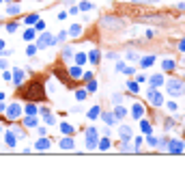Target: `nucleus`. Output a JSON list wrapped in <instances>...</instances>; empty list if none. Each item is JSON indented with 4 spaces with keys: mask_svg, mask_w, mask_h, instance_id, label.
Listing matches in <instances>:
<instances>
[{
    "mask_svg": "<svg viewBox=\"0 0 185 190\" xmlns=\"http://www.w3.org/2000/svg\"><path fill=\"white\" fill-rule=\"evenodd\" d=\"M166 91H168L172 97H179V95H185V82L179 78H170V80H166Z\"/></svg>",
    "mask_w": 185,
    "mask_h": 190,
    "instance_id": "nucleus-3",
    "label": "nucleus"
},
{
    "mask_svg": "<svg viewBox=\"0 0 185 190\" xmlns=\"http://www.w3.org/2000/svg\"><path fill=\"white\" fill-rule=\"evenodd\" d=\"M99 24H101V28H106V30H123L127 26V20L116 17V15H104Z\"/></svg>",
    "mask_w": 185,
    "mask_h": 190,
    "instance_id": "nucleus-2",
    "label": "nucleus"
},
{
    "mask_svg": "<svg viewBox=\"0 0 185 190\" xmlns=\"http://www.w3.org/2000/svg\"><path fill=\"white\" fill-rule=\"evenodd\" d=\"M22 97L28 99V102H43L45 99V86H43V80H30L28 84L24 86Z\"/></svg>",
    "mask_w": 185,
    "mask_h": 190,
    "instance_id": "nucleus-1",
    "label": "nucleus"
},
{
    "mask_svg": "<svg viewBox=\"0 0 185 190\" xmlns=\"http://www.w3.org/2000/svg\"><path fill=\"white\" fill-rule=\"evenodd\" d=\"M97 147H99L101 151L110 149V140H108V136H106V138H99V140H97Z\"/></svg>",
    "mask_w": 185,
    "mask_h": 190,
    "instance_id": "nucleus-23",
    "label": "nucleus"
},
{
    "mask_svg": "<svg viewBox=\"0 0 185 190\" xmlns=\"http://www.w3.org/2000/svg\"><path fill=\"white\" fill-rule=\"evenodd\" d=\"M86 91H88V93H95V91H97V82H95V80H88V86H86Z\"/></svg>",
    "mask_w": 185,
    "mask_h": 190,
    "instance_id": "nucleus-35",
    "label": "nucleus"
},
{
    "mask_svg": "<svg viewBox=\"0 0 185 190\" xmlns=\"http://www.w3.org/2000/svg\"><path fill=\"white\" fill-rule=\"evenodd\" d=\"M166 149H168L170 153H181L183 151V140H179V138H168Z\"/></svg>",
    "mask_w": 185,
    "mask_h": 190,
    "instance_id": "nucleus-6",
    "label": "nucleus"
},
{
    "mask_svg": "<svg viewBox=\"0 0 185 190\" xmlns=\"http://www.w3.org/2000/svg\"><path fill=\"white\" fill-rule=\"evenodd\" d=\"M41 112H43V119H45V123H48V125H54V123H56V119H54V115L48 110V108H41Z\"/></svg>",
    "mask_w": 185,
    "mask_h": 190,
    "instance_id": "nucleus-15",
    "label": "nucleus"
},
{
    "mask_svg": "<svg viewBox=\"0 0 185 190\" xmlns=\"http://www.w3.org/2000/svg\"><path fill=\"white\" fill-rule=\"evenodd\" d=\"M22 80H24V71H22V69H15V74H13V82H15V84H20Z\"/></svg>",
    "mask_w": 185,
    "mask_h": 190,
    "instance_id": "nucleus-29",
    "label": "nucleus"
},
{
    "mask_svg": "<svg viewBox=\"0 0 185 190\" xmlns=\"http://www.w3.org/2000/svg\"><path fill=\"white\" fill-rule=\"evenodd\" d=\"M164 106L168 108L170 112H177V108H179V106H177V102H174V99H172V102H168V104H164Z\"/></svg>",
    "mask_w": 185,
    "mask_h": 190,
    "instance_id": "nucleus-36",
    "label": "nucleus"
},
{
    "mask_svg": "<svg viewBox=\"0 0 185 190\" xmlns=\"http://www.w3.org/2000/svg\"><path fill=\"white\" fill-rule=\"evenodd\" d=\"M114 117H116V119H125V117H127V108L116 106V108H114Z\"/></svg>",
    "mask_w": 185,
    "mask_h": 190,
    "instance_id": "nucleus-21",
    "label": "nucleus"
},
{
    "mask_svg": "<svg viewBox=\"0 0 185 190\" xmlns=\"http://www.w3.org/2000/svg\"><path fill=\"white\" fill-rule=\"evenodd\" d=\"M99 112H101V108H99V106H93L90 110H88V119H97Z\"/></svg>",
    "mask_w": 185,
    "mask_h": 190,
    "instance_id": "nucleus-30",
    "label": "nucleus"
},
{
    "mask_svg": "<svg viewBox=\"0 0 185 190\" xmlns=\"http://www.w3.org/2000/svg\"><path fill=\"white\" fill-rule=\"evenodd\" d=\"M82 78H84L86 82H88V80H93V71H84V74H82Z\"/></svg>",
    "mask_w": 185,
    "mask_h": 190,
    "instance_id": "nucleus-48",
    "label": "nucleus"
},
{
    "mask_svg": "<svg viewBox=\"0 0 185 190\" xmlns=\"http://www.w3.org/2000/svg\"><path fill=\"white\" fill-rule=\"evenodd\" d=\"M80 11H93V9H95V4L93 2H88V0H84V2H80Z\"/></svg>",
    "mask_w": 185,
    "mask_h": 190,
    "instance_id": "nucleus-27",
    "label": "nucleus"
},
{
    "mask_svg": "<svg viewBox=\"0 0 185 190\" xmlns=\"http://www.w3.org/2000/svg\"><path fill=\"white\" fill-rule=\"evenodd\" d=\"M67 37H69V33H67V30L58 33V37H56V43H62V41H67Z\"/></svg>",
    "mask_w": 185,
    "mask_h": 190,
    "instance_id": "nucleus-34",
    "label": "nucleus"
},
{
    "mask_svg": "<svg viewBox=\"0 0 185 190\" xmlns=\"http://www.w3.org/2000/svg\"><path fill=\"white\" fill-rule=\"evenodd\" d=\"M26 112H28V115H37V106L35 104H28V106H26Z\"/></svg>",
    "mask_w": 185,
    "mask_h": 190,
    "instance_id": "nucleus-43",
    "label": "nucleus"
},
{
    "mask_svg": "<svg viewBox=\"0 0 185 190\" xmlns=\"http://www.w3.org/2000/svg\"><path fill=\"white\" fill-rule=\"evenodd\" d=\"M172 123H174L172 119H166V123H164V128H166V130H170V128H172Z\"/></svg>",
    "mask_w": 185,
    "mask_h": 190,
    "instance_id": "nucleus-51",
    "label": "nucleus"
},
{
    "mask_svg": "<svg viewBox=\"0 0 185 190\" xmlns=\"http://www.w3.org/2000/svg\"><path fill=\"white\" fill-rule=\"evenodd\" d=\"M7 13H9V15H17V13H22V7H20V4H9Z\"/></svg>",
    "mask_w": 185,
    "mask_h": 190,
    "instance_id": "nucleus-25",
    "label": "nucleus"
},
{
    "mask_svg": "<svg viewBox=\"0 0 185 190\" xmlns=\"http://www.w3.org/2000/svg\"><path fill=\"white\" fill-rule=\"evenodd\" d=\"M35 33H37L35 28H30V30H26V35H24V39H26V41H32V39H35Z\"/></svg>",
    "mask_w": 185,
    "mask_h": 190,
    "instance_id": "nucleus-39",
    "label": "nucleus"
},
{
    "mask_svg": "<svg viewBox=\"0 0 185 190\" xmlns=\"http://www.w3.org/2000/svg\"><path fill=\"white\" fill-rule=\"evenodd\" d=\"M99 58H101V52H99V50H90V52H88V61L93 63V65H97Z\"/></svg>",
    "mask_w": 185,
    "mask_h": 190,
    "instance_id": "nucleus-18",
    "label": "nucleus"
},
{
    "mask_svg": "<svg viewBox=\"0 0 185 190\" xmlns=\"http://www.w3.org/2000/svg\"><path fill=\"white\" fill-rule=\"evenodd\" d=\"M149 99H151V104L155 106V108H159V106H164V97H162V93L159 91H155V89H149Z\"/></svg>",
    "mask_w": 185,
    "mask_h": 190,
    "instance_id": "nucleus-7",
    "label": "nucleus"
},
{
    "mask_svg": "<svg viewBox=\"0 0 185 190\" xmlns=\"http://www.w3.org/2000/svg\"><path fill=\"white\" fill-rule=\"evenodd\" d=\"M60 130L65 134H69V136H73V125L71 123H60Z\"/></svg>",
    "mask_w": 185,
    "mask_h": 190,
    "instance_id": "nucleus-32",
    "label": "nucleus"
},
{
    "mask_svg": "<svg viewBox=\"0 0 185 190\" xmlns=\"http://www.w3.org/2000/svg\"><path fill=\"white\" fill-rule=\"evenodd\" d=\"M142 115H144V106H142V104H134V108H131V117H134V119H140Z\"/></svg>",
    "mask_w": 185,
    "mask_h": 190,
    "instance_id": "nucleus-13",
    "label": "nucleus"
},
{
    "mask_svg": "<svg viewBox=\"0 0 185 190\" xmlns=\"http://www.w3.org/2000/svg\"><path fill=\"white\" fill-rule=\"evenodd\" d=\"M7 30H9V33H15V30H17V24H9Z\"/></svg>",
    "mask_w": 185,
    "mask_h": 190,
    "instance_id": "nucleus-49",
    "label": "nucleus"
},
{
    "mask_svg": "<svg viewBox=\"0 0 185 190\" xmlns=\"http://www.w3.org/2000/svg\"><path fill=\"white\" fill-rule=\"evenodd\" d=\"M140 130H142L144 134H151L153 128H151V123H149V121H140Z\"/></svg>",
    "mask_w": 185,
    "mask_h": 190,
    "instance_id": "nucleus-33",
    "label": "nucleus"
},
{
    "mask_svg": "<svg viewBox=\"0 0 185 190\" xmlns=\"http://www.w3.org/2000/svg\"><path fill=\"white\" fill-rule=\"evenodd\" d=\"M127 89H129L131 93H140V84H138L136 80H129V82H127Z\"/></svg>",
    "mask_w": 185,
    "mask_h": 190,
    "instance_id": "nucleus-24",
    "label": "nucleus"
},
{
    "mask_svg": "<svg viewBox=\"0 0 185 190\" xmlns=\"http://www.w3.org/2000/svg\"><path fill=\"white\" fill-rule=\"evenodd\" d=\"M112 102H114V104H121V102H123V95H114Z\"/></svg>",
    "mask_w": 185,
    "mask_h": 190,
    "instance_id": "nucleus-50",
    "label": "nucleus"
},
{
    "mask_svg": "<svg viewBox=\"0 0 185 190\" xmlns=\"http://www.w3.org/2000/svg\"><path fill=\"white\" fill-rule=\"evenodd\" d=\"M2 48H4V43H2V41H0V50H2Z\"/></svg>",
    "mask_w": 185,
    "mask_h": 190,
    "instance_id": "nucleus-54",
    "label": "nucleus"
},
{
    "mask_svg": "<svg viewBox=\"0 0 185 190\" xmlns=\"http://www.w3.org/2000/svg\"><path fill=\"white\" fill-rule=\"evenodd\" d=\"M125 56H127V61H140V54L134 52V50H127V52H125Z\"/></svg>",
    "mask_w": 185,
    "mask_h": 190,
    "instance_id": "nucleus-28",
    "label": "nucleus"
},
{
    "mask_svg": "<svg viewBox=\"0 0 185 190\" xmlns=\"http://www.w3.org/2000/svg\"><path fill=\"white\" fill-rule=\"evenodd\" d=\"M177 9H181V11H185V2H179V4H177Z\"/></svg>",
    "mask_w": 185,
    "mask_h": 190,
    "instance_id": "nucleus-53",
    "label": "nucleus"
},
{
    "mask_svg": "<svg viewBox=\"0 0 185 190\" xmlns=\"http://www.w3.org/2000/svg\"><path fill=\"white\" fill-rule=\"evenodd\" d=\"M73 56V50L67 46V48H62V58H71Z\"/></svg>",
    "mask_w": 185,
    "mask_h": 190,
    "instance_id": "nucleus-40",
    "label": "nucleus"
},
{
    "mask_svg": "<svg viewBox=\"0 0 185 190\" xmlns=\"http://www.w3.org/2000/svg\"><path fill=\"white\" fill-rule=\"evenodd\" d=\"M101 115V119H104V123L106 125H114L118 119H116V117H114V112H99Z\"/></svg>",
    "mask_w": 185,
    "mask_h": 190,
    "instance_id": "nucleus-11",
    "label": "nucleus"
},
{
    "mask_svg": "<svg viewBox=\"0 0 185 190\" xmlns=\"http://www.w3.org/2000/svg\"><path fill=\"white\" fill-rule=\"evenodd\" d=\"M153 63H155V54H149V56H144V58H140V67H151L153 65Z\"/></svg>",
    "mask_w": 185,
    "mask_h": 190,
    "instance_id": "nucleus-16",
    "label": "nucleus"
},
{
    "mask_svg": "<svg viewBox=\"0 0 185 190\" xmlns=\"http://www.w3.org/2000/svg\"><path fill=\"white\" fill-rule=\"evenodd\" d=\"M15 138H17V136H15V132L11 130V132L7 134V145H9V147H15Z\"/></svg>",
    "mask_w": 185,
    "mask_h": 190,
    "instance_id": "nucleus-31",
    "label": "nucleus"
},
{
    "mask_svg": "<svg viewBox=\"0 0 185 190\" xmlns=\"http://www.w3.org/2000/svg\"><path fill=\"white\" fill-rule=\"evenodd\" d=\"M67 33L71 35V37H78V35L82 33V26H80V24H73V26H71V28H69Z\"/></svg>",
    "mask_w": 185,
    "mask_h": 190,
    "instance_id": "nucleus-26",
    "label": "nucleus"
},
{
    "mask_svg": "<svg viewBox=\"0 0 185 190\" xmlns=\"http://www.w3.org/2000/svg\"><path fill=\"white\" fill-rule=\"evenodd\" d=\"M86 95H88V91H86V89H80V91H76V97L80 99V102H82V99H84Z\"/></svg>",
    "mask_w": 185,
    "mask_h": 190,
    "instance_id": "nucleus-41",
    "label": "nucleus"
},
{
    "mask_svg": "<svg viewBox=\"0 0 185 190\" xmlns=\"http://www.w3.org/2000/svg\"><path fill=\"white\" fill-rule=\"evenodd\" d=\"M7 115H9V119H20V115H22V106L20 104H11L7 108Z\"/></svg>",
    "mask_w": 185,
    "mask_h": 190,
    "instance_id": "nucleus-8",
    "label": "nucleus"
},
{
    "mask_svg": "<svg viewBox=\"0 0 185 190\" xmlns=\"http://www.w3.org/2000/svg\"><path fill=\"white\" fill-rule=\"evenodd\" d=\"M140 147H142V136H138L134 138V151H140Z\"/></svg>",
    "mask_w": 185,
    "mask_h": 190,
    "instance_id": "nucleus-38",
    "label": "nucleus"
},
{
    "mask_svg": "<svg viewBox=\"0 0 185 190\" xmlns=\"http://www.w3.org/2000/svg\"><path fill=\"white\" fill-rule=\"evenodd\" d=\"M164 82H166V80H164V76H162V74H155V76H151V78H149V84H151V89L162 86Z\"/></svg>",
    "mask_w": 185,
    "mask_h": 190,
    "instance_id": "nucleus-9",
    "label": "nucleus"
},
{
    "mask_svg": "<svg viewBox=\"0 0 185 190\" xmlns=\"http://www.w3.org/2000/svg\"><path fill=\"white\" fill-rule=\"evenodd\" d=\"M60 147L62 149H73V147H76V143H73V138L69 136V134H65V138L60 140Z\"/></svg>",
    "mask_w": 185,
    "mask_h": 190,
    "instance_id": "nucleus-12",
    "label": "nucleus"
},
{
    "mask_svg": "<svg viewBox=\"0 0 185 190\" xmlns=\"http://www.w3.org/2000/svg\"><path fill=\"white\" fill-rule=\"evenodd\" d=\"M125 69H127V65H125L123 61H118L116 63V71H123V74H125Z\"/></svg>",
    "mask_w": 185,
    "mask_h": 190,
    "instance_id": "nucleus-44",
    "label": "nucleus"
},
{
    "mask_svg": "<svg viewBox=\"0 0 185 190\" xmlns=\"http://www.w3.org/2000/svg\"><path fill=\"white\" fill-rule=\"evenodd\" d=\"M69 78H73V80H78V78H82V67H80V65H76V67H71V69H69Z\"/></svg>",
    "mask_w": 185,
    "mask_h": 190,
    "instance_id": "nucleus-19",
    "label": "nucleus"
},
{
    "mask_svg": "<svg viewBox=\"0 0 185 190\" xmlns=\"http://www.w3.org/2000/svg\"><path fill=\"white\" fill-rule=\"evenodd\" d=\"M177 50H179V52H185V39L177 41Z\"/></svg>",
    "mask_w": 185,
    "mask_h": 190,
    "instance_id": "nucleus-46",
    "label": "nucleus"
},
{
    "mask_svg": "<svg viewBox=\"0 0 185 190\" xmlns=\"http://www.w3.org/2000/svg\"><path fill=\"white\" fill-rule=\"evenodd\" d=\"M43 28H45V24H43L41 20H37V22H35V30H43Z\"/></svg>",
    "mask_w": 185,
    "mask_h": 190,
    "instance_id": "nucleus-47",
    "label": "nucleus"
},
{
    "mask_svg": "<svg viewBox=\"0 0 185 190\" xmlns=\"http://www.w3.org/2000/svg\"><path fill=\"white\" fill-rule=\"evenodd\" d=\"M2 99H4V95H2V93H0V102H2Z\"/></svg>",
    "mask_w": 185,
    "mask_h": 190,
    "instance_id": "nucleus-55",
    "label": "nucleus"
},
{
    "mask_svg": "<svg viewBox=\"0 0 185 190\" xmlns=\"http://www.w3.org/2000/svg\"><path fill=\"white\" fill-rule=\"evenodd\" d=\"M97 140H99L97 128H88V130H86V147H88V149H95V147H97Z\"/></svg>",
    "mask_w": 185,
    "mask_h": 190,
    "instance_id": "nucleus-4",
    "label": "nucleus"
},
{
    "mask_svg": "<svg viewBox=\"0 0 185 190\" xmlns=\"http://www.w3.org/2000/svg\"><path fill=\"white\" fill-rule=\"evenodd\" d=\"M37 123H39V119H37L35 115H28V117L24 119V125H26V128H37Z\"/></svg>",
    "mask_w": 185,
    "mask_h": 190,
    "instance_id": "nucleus-17",
    "label": "nucleus"
},
{
    "mask_svg": "<svg viewBox=\"0 0 185 190\" xmlns=\"http://www.w3.org/2000/svg\"><path fill=\"white\" fill-rule=\"evenodd\" d=\"M54 43H56V39H54L52 35L43 33L41 37H39V41H37V50H43V48H48V46H54Z\"/></svg>",
    "mask_w": 185,
    "mask_h": 190,
    "instance_id": "nucleus-5",
    "label": "nucleus"
},
{
    "mask_svg": "<svg viewBox=\"0 0 185 190\" xmlns=\"http://www.w3.org/2000/svg\"><path fill=\"white\" fill-rule=\"evenodd\" d=\"M26 54H28V56H35V54H37V46H28V50H26Z\"/></svg>",
    "mask_w": 185,
    "mask_h": 190,
    "instance_id": "nucleus-45",
    "label": "nucleus"
},
{
    "mask_svg": "<svg viewBox=\"0 0 185 190\" xmlns=\"http://www.w3.org/2000/svg\"><path fill=\"white\" fill-rule=\"evenodd\" d=\"M118 136L123 140H131V128H129V125H121V128H118Z\"/></svg>",
    "mask_w": 185,
    "mask_h": 190,
    "instance_id": "nucleus-10",
    "label": "nucleus"
},
{
    "mask_svg": "<svg viewBox=\"0 0 185 190\" xmlns=\"http://www.w3.org/2000/svg\"><path fill=\"white\" fill-rule=\"evenodd\" d=\"M37 20H39V15H37V13H32V15H28V17H26V20H24V22H26V24H30V26H32V24H35V22H37Z\"/></svg>",
    "mask_w": 185,
    "mask_h": 190,
    "instance_id": "nucleus-37",
    "label": "nucleus"
},
{
    "mask_svg": "<svg viewBox=\"0 0 185 190\" xmlns=\"http://www.w3.org/2000/svg\"><path fill=\"white\" fill-rule=\"evenodd\" d=\"M73 56H76V65H84V63L88 61V56L84 52H73Z\"/></svg>",
    "mask_w": 185,
    "mask_h": 190,
    "instance_id": "nucleus-20",
    "label": "nucleus"
},
{
    "mask_svg": "<svg viewBox=\"0 0 185 190\" xmlns=\"http://www.w3.org/2000/svg\"><path fill=\"white\" fill-rule=\"evenodd\" d=\"M134 4H153V2H159V0H131Z\"/></svg>",
    "mask_w": 185,
    "mask_h": 190,
    "instance_id": "nucleus-42",
    "label": "nucleus"
},
{
    "mask_svg": "<svg viewBox=\"0 0 185 190\" xmlns=\"http://www.w3.org/2000/svg\"><path fill=\"white\" fill-rule=\"evenodd\" d=\"M144 80H146V76H144V74H140V76H138V78H136V82H138V84H140V82H144Z\"/></svg>",
    "mask_w": 185,
    "mask_h": 190,
    "instance_id": "nucleus-52",
    "label": "nucleus"
},
{
    "mask_svg": "<svg viewBox=\"0 0 185 190\" xmlns=\"http://www.w3.org/2000/svg\"><path fill=\"white\" fill-rule=\"evenodd\" d=\"M162 69H164V71H172V69H177V61L166 58V61L162 63Z\"/></svg>",
    "mask_w": 185,
    "mask_h": 190,
    "instance_id": "nucleus-14",
    "label": "nucleus"
},
{
    "mask_svg": "<svg viewBox=\"0 0 185 190\" xmlns=\"http://www.w3.org/2000/svg\"><path fill=\"white\" fill-rule=\"evenodd\" d=\"M50 145H52V143H50L48 138H41V140L35 143V149H50Z\"/></svg>",
    "mask_w": 185,
    "mask_h": 190,
    "instance_id": "nucleus-22",
    "label": "nucleus"
}]
</instances>
